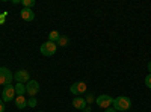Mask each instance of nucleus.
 <instances>
[{
  "label": "nucleus",
  "instance_id": "1",
  "mask_svg": "<svg viewBox=\"0 0 151 112\" xmlns=\"http://www.w3.org/2000/svg\"><path fill=\"white\" fill-rule=\"evenodd\" d=\"M113 109H115L116 112L121 111V112H125V111H129L132 108V100L129 97H125V95H119L116 98H113V103H112Z\"/></svg>",
  "mask_w": 151,
  "mask_h": 112
},
{
  "label": "nucleus",
  "instance_id": "2",
  "mask_svg": "<svg viewBox=\"0 0 151 112\" xmlns=\"http://www.w3.org/2000/svg\"><path fill=\"white\" fill-rule=\"evenodd\" d=\"M40 52L44 55V56H53L56 52H58V44L56 43H52V41H47L41 46Z\"/></svg>",
  "mask_w": 151,
  "mask_h": 112
},
{
  "label": "nucleus",
  "instance_id": "3",
  "mask_svg": "<svg viewBox=\"0 0 151 112\" xmlns=\"http://www.w3.org/2000/svg\"><path fill=\"white\" fill-rule=\"evenodd\" d=\"M12 79H14V74L11 73L9 68L6 67H0V85H11Z\"/></svg>",
  "mask_w": 151,
  "mask_h": 112
},
{
  "label": "nucleus",
  "instance_id": "4",
  "mask_svg": "<svg viewBox=\"0 0 151 112\" xmlns=\"http://www.w3.org/2000/svg\"><path fill=\"white\" fill-rule=\"evenodd\" d=\"M3 102H12L15 100V86L14 85H6L2 91Z\"/></svg>",
  "mask_w": 151,
  "mask_h": 112
},
{
  "label": "nucleus",
  "instance_id": "5",
  "mask_svg": "<svg viewBox=\"0 0 151 112\" xmlns=\"http://www.w3.org/2000/svg\"><path fill=\"white\" fill-rule=\"evenodd\" d=\"M95 103H97L100 108L107 109V108H110V106H112V103H113V98H112L109 94H101L100 97H97V98H95Z\"/></svg>",
  "mask_w": 151,
  "mask_h": 112
},
{
  "label": "nucleus",
  "instance_id": "6",
  "mask_svg": "<svg viewBox=\"0 0 151 112\" xmlns=\"http://www.w3.org/2000/svg\"><path fill=\"white\" fill-rule=\"evenodd\" d=\"M86 83L85 82H76V83H73L71 86H70V91L74 94V95H82V94H85L86 92Z\"/></svg>",
  "mask_w": 151,
  "mask_h": 112
},
{
  "label": "nucleus",
  "instance_id": "7",
  "mask_svg": "<svg viewBox=\"0 0 151 112\" xmlns=\"http://www.w3.org/2000/svg\"><path fill=\"white\" fill-rule=\"evenodd\" d=\"M26 92L30 97H35L38 92H40V83H38L36 80H29L27 85H26Z\"/></svg>",
  "mask_w": 151,
  "mask_h": 112
},
{
  "label": "nucleus",
  "instance_id": "8",
  "mask_svg": "<svg viewBox=\"0 0 151 112\" xmlns=\"http://www.w3.org/2000/svg\"><path fill=\"white\" fill-rule=\"evenodd\" d=\"M14 77H15L17 83H27L29 82V71L27 70H18Z\"/></svg>",
  "mask_w": 151,
  "mask_h": 112
},
{
  "label": "nucleus",
  "instance_id": "9",
  "mask_svg": "<svg viewBox=\"0 0 151 112\" xmlns=\"http://www.w3.org/2000/svg\"><path fill=\"white\" fill-rule=\"evenodd\" d=\"M20 14H21V18H23L24 21H32V20L35 18L33 11L29 9V8H23V9L20 11Z\"/></svg>",
  "mask_w": 151,
  "mask_h": 112
},
{
  "label": "nucleus",
  "instance_id": "10",
  "mask_svg": "<svg viewBox=\"0 0 151 112\" xmlns=\"http://www.w3.org/2000/svg\"><path fill=\"white\" fill-rule=\"evenodd\" d=\"M73 106H74L76 109H85V108H86V100H85V97H74Z\"/></svg>",
  "mask_w": 151,
  "mask_h": 112
},
{
  "label": "nucleus",
  "instance_id": "11",
  "mask_svg": "<svg viewBox=\"0 0 151 112\" xmlns=\"http://www.w3.org/2000/svg\"><path fill=\"white\" fill-rule=\"evenodd\" d=\"M15 106H17L18 109L27 108V100H26V97H24V95H17V97H15Z\"/></svg>",
  "mask_w": 151,
  "mask_h": 112
},
{
  "label": "nucleus",
  "instance_id": "12",
  "mask_svg": "<svg viewBox=\"0 0 151 112\" xmlns=\"http://www.w3.org/2000/svg\"><path fill=\"white\" fill-rule=\"evenodd\" d=\"M68 43H70V38L68 36H65V35H60V38L58 40V47H67L68 46Z\"/></svg>",
  "mask_w": 151,
  "mask_h": 112
},
{
  "label": "nucleus",
  "instance_id": "13",
  "mask_svg": "<svg viewBox=\"0 0 151 112\" xmlns=\"http://www.w3.org/2000/svg\"><path fill=\"white\" fill-rule=\"evenodd\" d=\"M15 94L17 95H24L26 94V85L24 83H17L15 85Z\"/></svg>",
  "mask_w": 151,
  "mask_h": 112
},
{
  "label": "nucleus",
  "instance_id": "14",
  "mask_svg": "<svg viewBox=\"0 0 151 112\" xmlns=\"http://www.w3.org/2000/svg\"><path fill=\"white\" fill-rule=\"evenodd\" d=\"M59 38H60V33L58 30H52L48 33V41H52V43H58Z\"/></svg>",
  "mask_w": 151,
  "mask_h": 112
},
{
  "label": "nucleus",
  "instance_id": "15",
  "mask_svg": "<svg viewBox=\"0 0 151 112\" xmlns=\"http://www.w3.org/2000/svg\"><path fill=\"white\" fill-rule=\"evenodd\" d=\"M21 5H23V8L32 9V8L35 6V0H21Z\"/></svg>",
  "mask_w": 151,
  "mask_h": 112
},
{
  "label": "nucleus",
  "instance_id": "16",
  "mask_svg": "<svg viewBox=\"0 0 151 112\" xmlns=\"http://www.w3.org/2000/svg\"><path fill=\"white\" fill-rule=\"evenodd\" d=\"M85 100H86V105H91L92 102H95V97H94V95L89 92V94H88V95L85 97Z\"/></svg>",
  "mask_w": 151,
  "mask_h": 112
},
{
  "label": "nucleus",
  "instance_id": "17",
  "mask_svg": "<svg viewBox=\"0 0 151 112\" xmlns=\"http://www.w3.org/2000/svg\"><path fill=\"white\" fill-rule=\"evenodd\" d=\"M36 103H38V102H36V98H35V97H30L29 100H27V106H29V108H35Z\"/></svg>",
  "mask_w": 151,
  "mask_h": 112
},
{
  "label": "nucleus",
  "instance_id": "18",
  "mask_svg": "<svg viewBox=\"0 0 151 112\" xmlns=\"http://www.w3.org/2000/svg\"><path fill=\"white\" fill-rule=\"evenodd\" d=\"M145 85H147V88L151 90V73L147 74V77H145Z\"/></svg>",
  "mask_w": 151,
  "mask_h": 112
},
{
  "label": "nucleus",
  "instance_id": "19",
  "mask_svg": "<svg viewBox=\"0 0 151 112\" xmlns=\"http://www.w3.org/2000/svg\"><path fill=\"white\" fill-rule=\"evenodd\" d=\"M0 112H5V102L0 98Z\"/></svg>",
  "mask_w": 151,
  "mask_h": 112
},
{
  "label": "nucleus",
  "instance_id": "20",
  "mask_svg": "<svg viewBox=\"0 0 151 112\" xmlns=\"http://www.w3.org/2000/svg\"><path fill=\"white\" fill-rule=\"evenodd\" d=\"M3 23H5V14L0 15V24H3Z\"/></svg>",
  "mask_w": 151,
  "mask_h": 112
},
{
  "label": "nucleus",
  "instance_id": "21",
  "mask_svg": "<svg viewBox=\"0 0 151 112\" xmlns=\"http://www.w3.org/2000/svg\"><path fill=\"white\" fill-rule=\"evenodd\" d=\"M91 111H92V109H91V108H89V106H86V108H85V109H83V112H91Z\"/></svg>",
  "mask_w": 151,
  "mask_h": 112
},
{
  "label": "nucleus",
  "instance_id": "22",
  "mask_svg": "<svg viewBox=\"0 0 151 112\" xmlns=\"http://www.w3.org/2000/svg\"><path fill=\"white\" fill-rule=\"evenodd\" d=\"M104 112H116V111H115V109H112V108H107Z\"/></svg>",
  "mask_w": 151,
  "mask_h": 112
},
{
  "label": "nucleus",
  "instance_id": "23",
  "mask_svg": "<svg viewBox=\"0 0 151 112\" xmlns=\"http://www.w3.org/2000/svg\"><path fill=\"white\" fill-rule=\"evenodd\" d=\"M148 71H150V73H151V61H150V62H148Z\"/></svg>",
  "mask_w": 151,
  "mask_h": 112
},
{
  "label": "nucleus",
  "instance_id": "24",
  "mask_svg": "<svg viewBox=\"0 0 151 112\" xmlns=\"http://www.w3.org/2000/svg\"><path fill=\"white\" fill-rule=\"evenodd\" d=\"M40 112H41V111H40Z\"/></svg>",
  "mask_w": 151,
  "mask_h": 112
}]
</instances>
